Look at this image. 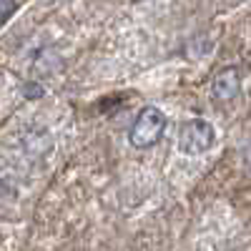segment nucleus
Instances as JSON below:
<instances>
[{"instance_id":"obj_1","label":"nucleus","mask_w":251,"mask_h":251,"mask_svg":"<svg viewBox=\"0 0 251 251\" xmlns=\"http://www.w3.org/2000/svg\"><path fill=\"white\" fill-rule=\"evenodd\" d=\"M163 131H166V116H163V111L156 108V106H146L138 113L136 123L131 126L128 141H131V146H136V149H149V146L161 141Z\"/></svg>"},{"instance_id":"obj_2","label":"nucleus","mask_w":251,"mask_h":251,"mask_svg":"<svg viewBox=\"0 0 251 251\" xmlns=\"http://www.w3.org/2000/svg\"><path fill=\"white\" fill-rule=\"evenodd\" d=\"M214 143V126L203 121V118H194L186 121L178 131V149L186 156H201L211 149Z\"/></svg>"},{"instance_id":"obj_3","label":"nucleus","mask_w":251,"mask_h":251,"mask_svg":"<svg viewBox=\"0 0 251 251\" xmlns=\"http://www.w3.org/2000/svg\"><path fill=\"white\" fill-rule=\"evenodd\" d=\"M241 88V78L236 73V68H224L216 73L214 78V96L219 100H228V98H234Z\"/></svg>"},{"instance_id":"obj_4","label":"nucleus","mask_w":251,"mask_h":251,"mask_svg":"<svg viewBox=\"0 0 251 251\" xmlns=\"http://www.w3.org/2000/svg\"><path fill=\"white\" fill-rule=\"evenodd\" d=\"M13 10H15V0H0V25L13 15Z\"/></svg>"}]
</instances>
